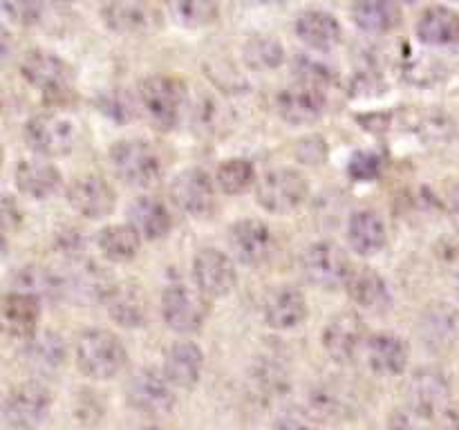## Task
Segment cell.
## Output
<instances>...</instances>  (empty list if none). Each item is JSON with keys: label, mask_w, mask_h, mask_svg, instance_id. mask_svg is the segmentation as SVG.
<instances>
[{"label": "cell", "mask_w": 459, "mask_h": 430, "mask_svg": "<svg viewBox=\"0 0 459 430\" xmlns=\"http://www.w3.org/2000/svg\"><path fill=\"white\" fill-rule=\"evenodd\" d=\"M74 358L79 370L94 381L115 379L128 363V352L117 334L108 330H85L76 339Z\"/></svg>", "instance_id": "cell-1"}, {"label": "cell", "mask_w": 459, "mask_h": 430, "mask_svg": "<svg viewBox=\"0 0 459 430\" xmlns=\"http://www.w3.org/2000/svg\"><path fill=\"white\" fill-rule=\"evenodd\" d=\"M110 161L124 184L133 188H152L164 175L155 148L142 139H124L110 148Z\"/></svg>", "instance_id": "cell-2"}, {"label": "cell", "mask_w": 459, "mask_h": 430, "mask_svg": "<svg viewBox=\"0 0 459 430\" xmlns=\"http://www.w3.org/2000/svg\"><path fill=\"white\" fill-rule=\"evenodd\" d=\"M300 271L305 280L316 289L334 291L348 285L352 276V264L348 254L330 240H318L305 249L300 258Z\"/></svg>", "instance_id": "cell-3"}, {"label": "cell", "mask_w": 459, "mask_h": 430, "mask_svg": "<svg viewBox=\"0 0 459 430\" xmlns=\"http://www.w3.org/2000/svg\"><path fill=\"white\" fill-rule=\"evenodd\" d=\"M309 195V184L300 170L273 168L255 182V202L267 213H290L305 204Z\"/></svg>", "instance_id": "cell-4"}, {"label": "cell", "mask_w": 459, "mask_h": 430, "mask_svg": "<svg viewBox=\"0 0 459 430\" xmlns=\"http://www.w3.org/2000/svg\"><path fill=\"white\" fill-rule=\"evenodd\" d=\"M209 296L202 294L200 289L173 282L164 289L161 296V316L169 330L178 334H195L204 327L209 318Z\"/></svg>", "instance_id": "cell-5"}, {"label": "cell", "mask_w": 459, "mask_h": 430, "mask_svg": "<svg viewBox=\"0 0 459 430\" xmlns=\"http://www.w3.org/2000/svg\"><path fill=\"white\" fill-rule=\"evenodd\" d=\"M52 412V394L39 381H27L9 390L3 403L4 424L13 430H36Z\"/></svg>", "instance_id": "cell-6"}, {"label": "cell", "mask_w": 459, "mask_h": 430, "mask_svg": "<svg viewBox=\"0 0 459 430\" xmlns=\"http://www.w3.org/2000/svg\"><path fill=\"white\" fill-rule=\"evenodd\" d=\"M130 406L146 417H166L175 410V385L166 376V372L155 370V367H142L134 372L128 381Z\"/></svg>", "instance_id": "cell-7"}, {"label": "cell", "mask_w": 459, "mask_h": 430, "mask_svg": "<svg viewBox=\"0 0 459 430\" xmlns=\"http://www.w3.org/2000/svg\"><path fill=\"white\" fill-rule=\"evenodd\" d=\"M139 101L151 124L160 130L178 125L184 106V85L166 74L148 76L139 88Z\"/></svg>", "instance_id": "cell-8"}, {"label": "cell", "mask_w": 459, "mask_h": 430, "mask_svg": "<svg viewBox=\"0 0 459 430\" xmlns=\"http://www.w3.org/2000/svg\"><path fill=\"white\" fill-rule=\"evenodd\" d=\"M368 327L363 318L354 312H341L327 321L321 334L323 349L334 363H352L368 345Z\"/></svg>", "instance_id": "cell-9"}, {"label": "cell", "mask_w": 459, "mask_h": 430, "mask_svg": "<svg viewBox=\"0 0 459 430\" xmlns=\"http://www.w3.org/2000/svg\"><path fill=\"white\" fill-rule=\"evenodd\" d=\"M403 394H406V403L439 417L448 410L453 383L442 367L424 366L417 367L408 376L406 385H403Z\"/></svg>", "instance_id": "cell-10"}, {"label": "cell", "mask_w": 459, "mask_h": 430, "mask_svg": "<svg viewBox=\"0 0 459 430\" xmlns=\"http://www.w3.org/2000/svg\"><path fill=\"white\" fill-rule=\"evenodd\" d=\"M25 142L39 155L63 157L74 148L76 128L67 116L45 112V115H36L27 121Z\"/></svg>", "instance_id": "cell-11"}, {"label": "cell", "mask_w": 459, "mask_h": 430, "mask_svg": "<svg viewBox=\"0 0 459 430\" xmlns=\"http://www.w3.org/2000/svg\"><path fill=\"white\" fill-rule=\"evenodd\" d=\"M309 406L325 421H345L359 415L363 406V394L357 383L348 379H325L314 385L309 394Z\"/></svg>", "instance_id": "cell-12"}, {"label": "cell", "mask_w": 459, "mask_h": 430, "mask_svg": "<svg viewBox=\"0 0 459 430\" xmlns=\"http://www.w3.org/2000/svg\"><path fill=\"white\" fill-rule=\"evenodd\" d=\"M193 280L209 298H224L238 282L236 264L224 251L206 246L193 258Z\"/></svg>", "instance_id": "cell-13"}, {"label": "cell", "mask_w": 459, "mask_h": 430, "mask_svg": "<svg viewBox=\"0 0 459 430\" xmlns=\"http://www.w3.org/2000/svg\"><path fill=\"white\" fill-rule=\"evenodd\" d=\"M325 90L327 88L307 83V81H296L294 85L276 94V112L287 124H312V121H316L325 112Z\"/></svg>", "instance_id": "cell-14"}, {"label": "cell", "mask_w": 459, "mask_h": 430, "mask_svg": "<svg viewBox=\"0 0 459 430\" xmlns=\"http://www.w3.org/2000/svg\"><path fill=\"white\" fill-rule=\"evenodd\" d=\"M21 76L48 97H54L70 88L72 70L56 54L48 49H31L21 58Z\"/></svg>", "instance_id": "cell-15"}, {"label": "cell", "mask_w": 459, "mask_h": 430, "mask_svg": "<svg viewBox=\"0 0 459 430\" xmlns=\"http://www.w3.org/2000/svg\"><path fill=\"white\" fill-rule=\"evenodd\" d=\"M170 200L191 218H204L215 209V188L202 168H186L170 182Z\"/></svg>", "instance_id": "cell-16"}, {"label": "cell", "mask_w": 459, "mask_h": 430, "mask_svg": "<svg viewBox=\"0 0 459 430\" xmlns=\"http://www.w3.org/2000/svg\"><path fill=\"white\" fill-rule=\"evenodd\" d=\"M67 204L88 219H103L117 209V193L99 175L76 177L67 188Z\"/></svg>", "instance_id": "cell-17"}, {"label": "cell", "mask_w": 459, "mask_h": 430, "mask_svg": "<svg viewBox=\"0 0 459 430\" xmlns=\"http://www.w3.org/2000/svg\"><path fill=\"white\" fill-rule=\"evenodd\" d=\"M229 245L233 254L247 267H260L273 254V233L264 222L254 218L240 219L229 228Z\"/></svg>", "instance_id": "cell-18"}, {"label": "cell", "mask_w": 459, "mask_h": 430, "mask_svg": "<svg viewBox=\"0 0 459 430\" xmlns=\"http://www.w3.org/2000/svg\"><path fill=\"white\" fill-rule=\"evenodd\" d=\"M101 18L119 34H148L160 25V13L148 0H103Z\"/></svg>", "instance_id": "cell-19"}, {"label": "cell", "mask_w": 459, "mask_h": 430, "mask_svg": "<svg viewBox=\"0 0 459 430\" xmlns=\"http://www.w3.org/2000/svg\"><path fill=\"white\" fill-rule=\"evenodd\" d=\"M63 287H65V298L76 300V303H90L99 300L103 303L110 287L115 285L110 273L99 267L92 260H72L70 271L61 273Z\"/></svg>", "instance_id": "cell-20"}, {"label": "cell", "mask_w": 459, "mask_h": 430, "mask_svg": "<svg viewBox=\"0 0 459 430\" xmlns=\"http://www.w3.org/2000/svg\"><path fill=\"white\" fill-rule=\"evenodd\" d=\"M307 298L299 287L278 285L267 294L263 305L264 322L273 330H294L307 318Z\"/></svg>", "instance_id": "cell-21"}, {"label": "cell", "mask_w": 459, "mask_h": 430, "mask_svg": "<svg viewBox=\"0 0 459 430\" xmlns=\"http://www.w3.org/2000/svg\"><path fill=\"white\" fill-rule=\"evenodd\" d=\"M40 298L27 291L12 289L3 298V325L12 339L30 340L39 334Z\"/></svg>", "instance_id": "cell-22"}, {"label": "cell", "mask_w": 459, "mask_h": 430, "mask_svg": "<svg viewBox=\"0 0 459 430\" xmlns=\"http://www.w3.org/2000/svg\"><path fill=\"white\" fill-rule=\"evenodd\" d=\"M103 305L112 321L126 330H137L146 325L148 300L134 282H115L103 298Z\"/></svg>", "instance_id": "cell-23"}, {"label": "cell", "mask_w": 459, "mask_h": 430, "mask_svg": "<svg viewBox=\"0 0 459 430\" xmlns=\"http://www.w3.org/2000/svg\"><path fill=\"white\" fill-rule=\"evenodd\" d=\"M368 366L379 376H399L408 367V343L394 331H379L368 339Z\"/></svg>", "instance_id": "cell-24"}, {"label": "cell", "mask_w": 459, "mask_h": 430, "mask_svg": "<svg viewBox=\"0 0 459 430\" xmlns=\"http://www.w3.org/2000/svg\"><path fill=\"white\" fill-rule=\"evenodd\" d=\"M296 36L314 52H332L343 40V27L334 13L307 9L296 18Z\"/></svg>", "instance_id": "cell-25"}, {"label": "cell", "mask_w": 459, "mask_h": 430, "mask_svg": "<svg viewBox=\"0 0 459 430\" xmlns=\"http://www.w3.org/2000/svg\"><path fill=\"white\" fill-rule=\"evenodd\" d=\"M251 383H254L255 394L263 401L281 399L291 388L290 363L285 361V357L273 352V349L260 354L254 361V366H251Z\"/></svg>", "instance_id": "cell-26"}, {"label": "cell", "mask_w": 459, "mask_h": 430, "mask_svg": "<svg viewBox=\"0 0 459 430\" xmlns=\"http://www.w3.org/2000/svg\"><path fill=\"white\" fill-rule=\"evenodd\" d=\"M164 372L175 388H195L202 379V372H204V352L193 340H178L166 352Z\"/></svg>", "instance_id": "cell-27"}, {"label": "cell", "mask_w": 459, "mask_h": 430, "mask_svg": "<svg viewBox=\"0 0 459 430\" xmlns=\"http://www.w3.org/2000/svg\"><path fill=\"white\" fill-rule=\"evenodd\" d=\"M415 34L426 47H451L459 43V13L446 4H433L421 12Z\"/></svg>", "instance_id": "cell-28"}, {"label": "cell", "mask_w": 459, "mask_h": 430, "mask_svg": "<svg viewBox=\"0 0 459 430\" xmlns=\"http://www.w3.org/2000/svg\"><path fill=\"white\" fill-rule=\"evenodd\" d=\"M13 182L22 195L31 200H49L61 188L63 175L49 161L22 159L13 170Z\"/></svg>", "instance_id": "cell-29"}, {"label": "cell", "mask_w": 459, "mask_h": 430, "mask_svg": "<svg viewBox=\"0 0 459 430\" xmlns=\"http://www.w3.org/2000/svg\"><path fill=\"white\" fill-rule=\"evenodd\" d=\"M348 242L359 255H377L388 245V227L377 211L363 209L348 222Z\"/></svg>", "instance_id": "cell-30"}, {"label": "cell", "mask_w": 459, "mask_h": 430, "mask_svg": "<svg viewBox=\"0 0 459 430\" xmlns=\"http://www.w3.org/2000/svg\"><path fill=\"white\" fill-rule=\"evenodd\" d=\"M345 289H348V296L352 298V303L366 309V312H385L390 307V303H393L388 282L372 267H361L359 271H352Z\"/></svg>", "instance_id": "cell-31"}, {"label": "cell", "mask_w": 459, "mask_h": 430, "mask_svg": "<svg viewBox=\"0 0 459 430\" xmlns=\"http://www.w3.org/2000/svg\"><path fill=\"white\" fill-rule=\"evenodd\" d=\"M67 345L58 331H39L25 345V363L36 374H54L65 366Z\"/></svg>", "instance_id": "cell-32"}, {"label": "cell", "mask_w": 459, "mask_h": 430, "mask_svg": "<svg viewBox=\"0 0 459 430\" xmlns=\"http://www.w3.org/2000/svg\"><path fill=\"white\" fill-rule=\"evenodd\" d=\"M130 224L137 228L139 236L148 242L161 240L170 233V227H173V218H170L169 209L161 200L157 197H137V200L130 204L128 211Z\"/></svg>", "instance_id": "cell-33"}, {"label": "cell", "mask_w": 459, "mask_h": 430, "mask_svg": "<svg viewBox=\"0 0 459 430\" xmlns=\"http://www.w3.org/2000/svg\"><path fill=\"white\" fill-rule=\"evenodd\" d=\"M352 21L368 34H388L399 27L402 12L393 0H354Z\"/></svg>", "instance_id": "cell-34"}, {"label": "cell", "mask_w": 459, "mask_h": 430, "mask_svg": "<svg viewBox=\"0 0 459 430\" xmlns=\"http://www.w3.org/2000/svg\"><path fill=\"white\" fill-rule=\"evenodd\" d=\"M459 330V316L455 309L444 303L430 305L421 316V339L426 348L446 349L455 340Z\"/></svg>", "instance_id": "cell-35"}, {"label": "cell", "mask_w": 459, "mask_h": 430, "mask_svg": "<svg viewBox=\"0 0 459 430\" xmlns=\"http://www.w3.org/2000/svg\"><path fill=\"white\" fill-rule=\"evenodd\" d=\"M12 287L18 291L39 296L40 300H52V303L65 298L61 273L40 267V264H25V267L18 269L12 278Z\"/></svg>", "instance_id": "cell-36"}, {"label": "cell", "mask_w": 459, "mask_h": 430, "mask_svg": "<svg viewBox=\"0 0 459 430\" xmlns=\"http://www.w3.org/2000/svg\"><path fill=\"white\" fill-rule=\"evenodd\" d=\"M143 237L139 236L137 228L133 224H110V227L101 228L97 236V245L101 254L106 255L110 262L128 264L139 255V246H142Z\"/></svg>", "instance_id": "cell-37"}, {"label": "cell", "mask_w": 459, "mask_h": 430, "mask_svg": "<svg viewBox=\"0 0 459 430\" xmlns=\"http://www.w3.org/2000/svg\"><path fill=\"white\" fill-rule=\"evenodd\" d=\"M242 61L254 72H272L285 63V47L273 36L254 34L242 45Z\"/></svg>", "instance_id": "cell-38"}, {"label": "cell", "mask_w": 459, "mask_h": 430, "mask_svg": "<svg viewBox=\"0 0 459 430\" xmlns=\"http://www.w3.org/2000/svg\"><path fill=\"white\" fill-rule=\"evenodd\" d=\"M215 182L227 195H240L255 184V166L247 157H231L218 166Z\"/></svg>", "instance_id": "cell-39"}, {"label": "cell", "mask_w": 459, "mask_h": 430, "mask_svg": "<svg viewBox=\"0 0 459 430\" xmlns=\"http://www.w3.org/2000/svg\"><path fill=\"white\" fill-rule=\"evenodd\" d=\"M170 13L179 25L202 30L218 21V0H169Z\"/></svg>", "instance_id": "cell-40"}, {"label": "cell", "mask_w": 459, "mask_h": 430, "mask_svg": "<svg viewBox=\"0 0 459 430\" xmlns=\"http://www.w3.org/2000/svg\"><path fill=\"white\" fill-rule=\"evenodd\" d=\"M229 124V112L218 99L204 97L193 108V125L202 134H220Z\"/></svg>", "instance_id": "cell-41"}, {"label": "cell", "mask_w": 459, "mask_h": 430, "mask_svg": "<svg viewBox=\"0 0 459 430\" xmlns=\"http://www.w3.org/2000/svg\"><path fill=\"white\" fill-rule=\"evenodd\" d=\"M388 430H439V421L430 412L406 403L390 415Z\"/></svg>", "instance_id": "cell-42"}, {"label": "cell", "mask_w": 459, "mask_h": 430, "mask_svg": "<svg viewBox=\"0 0 459 430\" xmlns=\"http://www.w3.org/2000/svg\"><path fill=\"white\" fill-rule=\"evenodd\" d=\"M384 155L377 150H359L350 157L348 161V175L354 182H375V179L381 177L384 173Z\"/></svg>", "instance_id": "cell-43"}, {"label": "cell", "mask_w": 459, "mask_h": 430, "mask_svg": "<svg viewBox=\"0 0 459 430\" xmlns=\"http://www.w3.org/2000/svg\"><path fill=\"white\" fill-rule=\"evenodd\" d=\"M97 106L108 119L117 121V124H128V121L134 119V112H137L133 97L124 90H108L99 97Z\"/></svg>", "instance_id": "cell-44"}, {"label": "cell", "mask_w": 459, "mask_h": 430, "mask_svg": "<svg viewBox=\"0 0 459 430\" xmlns=\"http://www.w3.org/2000/svg\"><path fill=\"white\" fill-rule=\"evenodd\" d=\"M323 421L312 406H290L278 415L273 430H323Z\"/></svg>", "instance_id": "cell-45"}, {"label": "cell", "mask_w": 459, "mask_h": 430, "mask_svg": "<svg viewBox=\"0 0 459 430\" xmlns=\"http://www.w3.org/2000/svg\"><path fill=\"white\" fill-rule=\"evenodd\" d=\"M417 130L424 134L426 142H448L455 133V124H453L451 116H446L439 110L424 112L420 116V124H417Z\"/></svg>", "instance_id": "cell-46"}, {"label": "cell", "mask_w": 459, "mask_h": 430, "mask_svg": "<svg viewBox=\"0 0 459 430\" xmlns=\"http://www.w3.org/2000/svg\"><path fill=\"white\" fill-rule=\"evenodd\" d=\"M4 18L22 27L36 25L43 18V0H0Z\"/></svg>", "instance_id": "cell-47"}, {"label": "cell", "mask_w": 459, "mask_h": 430, "mask_svg": "<svg viewBox=\"0 0 459 430\" xmlns=\"http://www.w3.org/2000/svg\"><path fill=\"white\" fill-rule=\"evenodd\" d=\"M52 242H54V249H56L58 254L67 260V262L83 258L85 237H83V231H81V228L72 227V224H65V227L56 228Z\"/></svg>", "instance_id": "cell-48"}, {"label": "cell", "mask_w": 459, "mask_h": 430, "mask_svg": "<svg viewBox=\"0 0 459 430\" xmlns=\"http://www.w3.org/2000/svg\"><path fill=\"white\" fill-rule=\"evenodd\" d=\"M21 224V209L18 204H13V200L9 195H4L3 200V227L4 231H12V228H18Z\"/></svg>", "instance_id": "cell-49"}, {"label": "cell", "mask_w": 459, "mask_h": 430, "mask_svg": "<svg viewBox=\"0 0 459 430\" xmlns=\"http://www.w3.org/2000/svg\"><path fill=\"white\" fill-rule=\"evenodd\" d=\"M446 209H448V215H451L453 224H455V228L459 231V184L451 186V191H448Z\"/></svg>", "instance_id": "cell-50"}, {"label": "cell", "mask_w": 459, "mask_h": 430, "mask_svg": "<svg viewBox=\"0 0 459 430\" xmlns=\"http://www.w3.org/2000/svg\"><path fill=\"white\" fill-rule=\"evenodd\" d=\"M437 421H439V430H459V412L451 410V408H448L444 415H439Z\"/></svg>", "instance_id": "cell-51"}, {"label": "cell", "mask_w": 459, "mask_h": 430, "mask_svg": "<svg viewBox=\"0 0 459 430\" xmlns=\"http://www.w3.org/2000/svg\"><path fill=\"white\" fill-rule=\"evenodd\" d=\"M238 3L245 4V7H273L281 0H238Z\"/></svg>", "instance_id": "cell-52"}, {"label": "cell", "mask_w": 459, "mask_h": 430, "mask_svg": "<svg viewBox=\"0 0 459 430\" xmlns=\"http://www.w3.org/2000/svg\"><path fill=\"white\" fill-rule=\"evenodd\" d=\"M393 3L399 4V7H402V4H406V7H408V4H415L417 0H393Z\"/></svg>", "instance_id": "cell-53"}, {"label": "cell", "mask_w": 459, "mask_h": 430, "mask_svg": "<svg viewBox=\"0 0 459 430\" xmlns=\"http://www.w3.org/2000/svg\"><path fill=\"white\" fill-rule=\"evenodd\" d=\"M142 430H166V428H161V426H155V424H152V426H143Z\"/></svg>", "instance_id": "cell-54"}, {"label": "cell", "mask_w": 459, "mask_h": 430, "mask_svg": "<svg viewBox=\"0 0 459 430\" xmlns=\"http://www.w3.org/2000/svg\"><path fill=\"white\" fill-rule=\"evenodd\" d=\"M457 298H459V269H457Z\"/></svg>", "instance_id": "cell-55"}, {"label": "cell", "mask_w": 459, "mask_h": 430, "mask_svg": "<svg viewBox=\"0 0 459 430\" xmlns=\"http://www.w3.org/2000/svg\"><path fill=\"white\" fill-rule=\"evenodd\" d=\"M58 3H76V0H58Z\"/></svg>", "instance_id": "cell-56"}]
</instances>
